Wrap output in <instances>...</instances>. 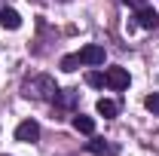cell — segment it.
I'll use <instances>...</instances> for the list:
<instances>
[{"label": "cell", "mask_w": 159, "mask_h": 156, "mask_svg": "<svg viewBox=\"0 0 159 156\" xmlns=\"http://www.w3.org/2000/svg\"><path fill=\"white\" fill-rule=\"evenodd\" d=\"M0 25H3L6 31H16V28H21V16L16 12V9L3 6V9H0Z\"/></svg>", "instance_id": "obj_7"}, {"label": "cell", "mask_w": 159, "mask_h": 156, "mask_svg": "<svg viewBox=\"0 0 159 156\" xmlns=\"http://www.w3.org/2000/svg\"><path fill=\"white\" fill-rule=\"evenodd\" d=\"M58 92V86H55V80L46 77V74H34V77H28L21 83V95L25 98H34V101H52Z\"/></svg>", "instance_id": "obj_1"}, {"label": "cell", "mask_w": 159, "mask_h": 156, "mask_svg": "<svg viewBox=\"0 0 159 156\" xmlns=\"http://www.w3.org/2000/svg\"><path fill=\"white\" fill-rule=\"evenodd\" d=\"M104 86H110L113 92L129 89V71H125V67H107V71H104Z\"/></svg>", "instance_id": "obj_3"}, {"label": "cell", "mask_w": 159, "mask_h": 156, "mask_svg": "<svg viewBox=\"0 0 159 156\" xmlns=\"http://www.w3.org/2000/svg\"><path fill=\"white\" fill-rule=\"evenodd\" d=\"M80 64H89V67H98V64H104V46H98V43H89V46H83L77 52Z\"/></svg>", "instance_id": "obj_2"}, {"label": "cell", "mask_w": 159, "mask_h": 156, "mask_svg": "<svg viewBox=\"0 0 159 156\" xmlns=\"http://www.w3.org/2000/svg\"><path fill=\"white\" fill-rule=\"evenodd\" d=\"M125 6H132V9H141V6H147V0H122Z\"/></svg>", "instance_id": "obj_14"}, {"label": "cell", "mask_w": 159, "mask_h": 156, "mask_svg": "<svg viewBox=\"0 0 159 156\" xmlns=\"http://www.w3.org/2000/svg\"><path fill=\"white\" fill-rule=\"evenodd\" d=\"M132 21H135L138 28H147V31H150V28L159 25V12L153 9V6H141V9H135V19Z\"/></svg>", "instance_id": "obj_5"}, {"label": "cell", "mask_w": 159, "mask_h": 156, "mask_svg": "<svg viewBox=\"0 0 159 156\" xmlns=\"http://www.w3.org/2000/svg\"><path fill=\"white\" fill-rule=\"evenodd\" d=\"M86 83H89L92 89H101V86H104V74H98V71H89V74H86Z\"/></svg>", "instance_id": "obj_12"}, {"label": "cell", "mask_w": 159, "mask_h": 156, "mask_svg": "<svg viewBox=\"0 0 159 156\" xmlns=\"http://www.w3.org/2000/svg\"><path fill=\"white\" fill-rule=\"evenodd\" d=\"M77 64H80L77 55H64V58H61V71H64V74H74V71H77Z\"/></svg>", "instance_id": "obj_11"}, {"label": "cell", "mask_w": 159, "mask_h": 156, "mask_svg": "<svg viewBox=\"0 0 159 156\" xmlns=\"http://www.w3.org/2000/svg\"><path fill=\"white\" fill-rule=\"evenodd\" d=\"M144 104H147V110H150V113H156V117H159V92L147 95V98H144Z\"/></svg>", "instance_id": "obj_13"}, {"label": "cell", "mask_w": 159, "mask_h": 156, "mask_svg": "<svg viewBox=\"0 0 159 156\" xmlns=\"http://www.w3.org/2000/svg\"><path fill=\"white\" fill-rule=\"evenodd\" d=\"M37 138H40V126L34 122V119H25V122L16 126V141H21V144H34Z\"/></svg>", "instance_id": "obj_4"}, {"label": "cell", "mask_w": 159, "mask_h": 156, "mask_svg": "<svg viewBox=\"0 0 159 156\" xmlns=\"http://www.w3.org/2000/svg\"><path fill=\"white\" fill-rule=\"evenodd\" d=\"M74 129H77L80 135H95V119L86 117V113H77L74 117Z\"/></svg>", "instance_id": "obj_8"}, {"label": "cell", "mask_w": 159, "mask_h": 156, "mask_svg": "<svg viewBox=\"0 0 159 156\" xmlns=\"http://www.w3.org/2000/svg\"><path fill=\"white\" fill-rule=\"evenodd\" d=\"M95 107H98V113H101L104 119H113V117H116V110H119V107H116V101H110V98H101Z\"/></svg>", "instance_id": "obj_10"}, {"label": "cell", "mask_w": 159, "mask_h": 156, "mask_svg": "<svg viewBox=\"0 0 159 156\" xmlns=\"http://www.w3.org/2000/svg\"><path fill=\"white\" fill-rule=\"evenodd\" d=\"M52 104H55L58 110H74V104H77V92H70V89H58L55 98H52Z\"/></svg>", "instance_id": "obj_6"}, {"label": "cell", "mask_w": 159, "mask_h": 156, "mask_svg": "<svg viewBox=\"0 0 159 156\" xmlns=\"http://www.w3.org/2000/svg\"><path fill=\"white\" fill-rule=\"evenodd\" d=\"M89 153H95V156H113L116 147L107 144V141H89Z\"/></svg>", "instance_id": "obj_9"}]
</instances>
